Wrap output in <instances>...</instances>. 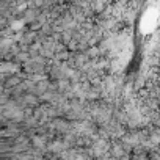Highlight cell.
Masks as SVG:
<instances>
[{
    "label": "cell",
    "instance_id": "1",
    "mask_svg": "<svg viewBox=\"0 0 160 160\" xmlns=\"http://www.w3.org/2000/svg\"><path fill=\"white\" fill-rule=\"evenodd\" d=\"M157 22V10H148L141 19V28L144 32H151Z\"/></svg>",
    "mask_w": 160,
    "mask_h": 160
}]
</instances>
